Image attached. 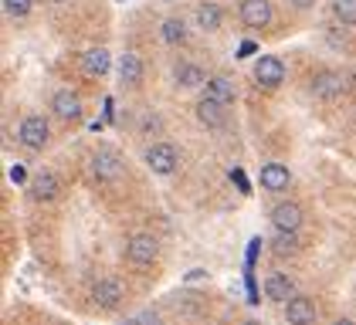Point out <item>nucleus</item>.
<instances>
[{
    "label": "nucleus",
    "mask_w": 356,
    "mask_h": 325,
    "mask_svg": "<svg viewBox=\"0 0 356 325\" xmlns=\"http://www.w3.org/2000/svg\"><path fill=\"white\" fill-rule=\"evenodd\" d=\"M88 166H92V176H95L99 183H119V180L126 176V162H122V156H119L112 146H99V149L92 153Z\"/></svg>",
    "instance_id": "1"
},
{
    "label": "nucleus",
    "mask_w": 356,
    "mask_h": 325,
    "mask_svg": "<svg viewBox=\"0 0 356 325\" xmlns=\"http://www.w3.org/2000/svg\"><path fill=\"white\" fill-rule=\"evenodd\" d=\"M143 162H146L153 173L170 176V173L180 169V153H177V146H170V142H153V146L143 153Z\"/></svg>",
    "instance_id": "2"
},
{
    "label": "nucleus",
    "mask_w": 356,
    "mask_h": 325,
    "mask_svg": "<svg viewBox=\"0 0 356 325\" xmlns=\"http://www.w3.org/2000/svg\"><path fill=\"white\" fill-rule=\"evenodd\" d=\"M17 139H21V146L24 149H44L48 146V139H51V126H48V119L44 115H28L24 122H21V129H17Z\"/></svg>",
    "instance_id": "3"
},
{
    "label": "nucleus",
    "mask_w": 356,
    "mask_h": 325,
    "mask_svg": "<svg viewBox=\"0 0 356 325\" xmlns=\"http://www.w3.org/2000/svg\"><path fill=\"white\" fill-rule=\"evenodd\" d=\"M126 258L136 268H149L160 258V241L153 234H136V238H129V244H126Z\"/></svg>",
    "instance_id": "4"
},
{
    "label": "nucleus",
    "mask_w": 356,
    "mask_h": 325,
    "mask_svg": "<svg viewBox=\"0 0 356 325\" xmlns=\"http://www.w3.org/2000/svg\"><path fill=\"white\" fill-rule=\"evenodd\" d=\"M312 95L323 99V102H336L346 95V75L343 72H319L312 78Z\"/></svg>",
    "instance_id": "5"
},
{
    "label": "nucleus",
    "mask_w": 356,
    "mask_h": 325,
    "mask_svg": "<svg viewBox=\"0 0 356 325\" xmlns=\"http://www.w3.org/2000/svg\"><path fill=\"white\" fill-rule=\"evenodd\" d=\"M254 81H258L261 88H278V85L285 81V65H282V58L261 54V58L254 61Z\"/></svg>",
    "instance_id": "6"
},
{
    "label": "nucleus",
    "mask_w": 356,
    "mask_h": 325,
    "mask_svg": "<svg viewBox=\"0 0 356 325\" xmlns=\"http://www.w3.org/2000/svg\"><path fill=\"white\" fill-rule=\"evenodd\" d=\"M197 122L200 126H207V129H224L227 126V112H224V102L218 99H211V95H204V99H197Z\"/></svg>",
    "instance_id": "7"
},
{
    "label": "nucleus",
    "mask_w": 356,
    "mask_h": 325,
    "mask_svg": "<svg viewBox=\"0 0 356 325\" xmlns=\"http://www.w3.org/2000/svg\"><path fill=\"white\" fill-rule=\"evenodd\" d=\"M92 298H95V305L99 308H106V312H112V308H119L122 305V298H126V288L115 281V278H102L95 288H92Z\"/></svg>",
    "instance_id": "8"
},
{
    "label": "nucleus",
    "mask_w": 356,
    "mask_h": 325,
    "mask_svg": "<svg viewBox=\"0 0 356 325\" xmlns=\"http://www.w3.org/2000/svg\"><path fill=\"white\" fill-rule=\"evenodd\" d=\"M296 295H299V292H296V281H292L289 274H278V271H275V274L265 278V298H268V301L285 305L289 298H296Z\"/></svg>",
    "instance_id": "9"
},
{
    "label": "nucleus",
    "mask_w": 356,
    "mask_h": 325,
    "mask_svg": "<svg viewBox=\"0 0 356 325\" xmlns=\"http://www.w3.org/2000/svg\"><path fill=\"white\" fill-rule=\"evenodd\" d=\"M241 21L248 27L272 24V0H241Z\"/></svg>",
    "instance_id": "10"
},
{
    "label": "nucleus",
    "mask_w": 356,
    "mask_h": 325,
    "mask_svg": "<svg viewBox=\"0 0 356 325\" xmlns=\"http://www.w3.org/2000/svg\"><path fill=\"white\" fill-rule=\"evenodd\" d=\"M51 108H55V115L61 122H75V119L82 115V99H79L72 88H61L55 99H51Z\"/></svg>",
    "instance_id": "11"
},
{
    "label": "nucleus",
    "mask_w": 356,
    "mask_h": 325,
    "mask_svg": "<svg viewBox=\"0 0 356 325\" xmlns=\"http://www.w3.org/2000/svg\"><path fill=\"white\" fill-rule=\"evenodd\" d=\"M272 227L275 231H299L302 227V207L299 203H292V200L278 203V207L272 210Z\"/></svg>",
    "instance_id": "12"
},
{
    "label": "nucleus",
    "mask_w": 356,
    "mask_h": 325,
    "mask_svg": "<svg viewBox=\"0 0 356 325\" xmlns=\"http://www.w3.org/2000/svg\"><path fill=\"white\" fill-rule=\"evenodd\" d=\"M112 68V54L106 48H88L82 54V72L88 78H102V75H109Z\"/></svg>",
    "instance_id": "13"
},
{
    "label": "nucleus",
    "mask_w": 356,
    "mask_h": 325,
    "mask_svg": "<svg viewBox=\"0 0 356 325\" xmlns=\"http://www.w3.org/2000/svg\"><path fill=\"white\" fill-rule=\"evenodd\" d=\"M316 305H312V298H305V295H296V298H289L285 301V319L292 325H302V322H316Z\"/></svg>",
    "instance_id": "14"
},
{
    "label": "nucleus",
    "mask_w": 356,
    "mask_h": 325,
    "mask_svg": "<svg viewBox=\"0 0 356 325\" xmlns=\"http://www.w3.org/2000/svg\"><path fill=\"white\" fill-rule=\"evenodd\" d=\"M289 183H292L289 166H282V162H265V166H261V187L268 190V193L289 190Z\"/></svg>",
    "instance_id": "15"
},
{
    "label": "nucleus",
    "mask_w": 356,
    "mask_h": 325,
    "mask_svg": "<svg viewBox=\"0 0 356 325\" xmlns=\"http://www.w3.org/2000/svg\"><path fill=\"white\" fill-rule=\"evenodd\" d=\"M58 190H61V180H58L51 169L34 173V180H31V193H34V200H55Z\"/></svg>",
    "instance_id": "16"
},
{
    "label": "nucleus",
    "mask_w": 356,
    "mask_h": 325,
    "mask_svg": "<svg viewBox=\"0 0 356 325\" xmlns=\"http://www.w3.org/2000/svg\"><path fill=\"white\" fill-rule=\"evenodd\" d=\"M173 78H177L180 88H200V85H207V72H204L200 65L184 61V65H177V68H173Z\"/></svg>",
    "instance_id": "17"
},
{
    "label": "nucleus",
    "mask_w": 356,
    "mask_h": 325,
    "mask_svg": "<svg viewBox=\"0 0 356 325\" xmlns=\"http://www.w3.org/2000/svg\"><path fill=\"white\" fill-rule=\"evenodd\" d=\"M207 95H211V99H218V102H224V106H231V102L238 99L234 81L227 78V75H211V78H207Z\"/></svg>",
    "instance_id": "18"
},
{
    "label": "nucleus",
    "mask_w": 356,
    "mask_h": 325,
    "mask_svg": "<svg viewBox=\"0 0 356 325\" xmlns=\"http://www.w3.org/2000/svg\"><path fill=\"white\" fill-rule=\"evenodd\" d=\"M193 21L200 31H218L220 21H224V10H220L218 3H200L197 10H193Z\"/></svg>",
    "instance_id": "19"
},
{
    "label": "nucleus",
    "mask_w": 356,
    "mask_h": 325,
    "mask_svg": "<svg viewBox=\"0 0 356 325\" xmlns=\"http://www.w3.org/2000/svg\"><path fill=\"white\" fill-rule=\"evenodd\" d=\"M119 78L126 81V85H139L143 81V61H139V54L126 51L119 58Z\"/></svg>",
    "instance_id": "20"
},
{
    "label": "nucleus",
    "mask_w": 356,
    "mask_h": 325,
    "mask_svg": "<svg viewBox=\"0 0 356 325\" xmlns=\"http://www.w3.org/2000/svg\"><path fill=\"white\" fill-rule=\"evenodd\" d=\"M272 247H275V254H296L299 251V231H275V238H272Z\"/></svg>",
    "instance_id": "21"
},
{
    "label": "nucleus",
    "mask_w": 356,
    "mask_h": 325,
    "mask_svg": "<svg viewBox=\"0 0 356 325\" xmlns=\"http://www.w3.org/2000/svg\"><path fill=\"white\" fill-rule=\"evenodd\" d=\"M163 41H166V44H173V48L187 44V24H184L180 17H170V21H163Z\"/></svg>",
    "instance_id": "22"
},
{
    "label": "nucleus",
    "mask_w": 356,
    "mask_h": 325,
    "mask_svg": "<svg viewBox=\"0 0 356 325\" xmlns=\"http://www.w3.org/2000/svg\"><path fill=\"white\" fill-rule=\"evenodd\" d=\"M332 17L343 27H356V0H332Z\"/></svg>",
    "instance_id": "23"
},
{
    "label": "nucleus",
    "mask_w": 356,
    "mask_h": 325,
    "mask_svg": "<svg viewBox=\"0 0 356 325\" xmlns=\"http://www.w3.org/2000/svg\"><path fill=\"white\" fill-rule=\"evenodd\" d=\"M7 17H28L31 14V0H3Z\"/></svg>",
    "instance_id": "24"
},
{
    "label": "nucleus",
    "mask_w": 356,
    "mask_h": 325,
    "mask_svg": "<svg viewBox=\"0 0 356 325\" xmlns=\"http://www.w3.org/2000/svg\"><path fill=\"white\" fill-rule=\"evenodd\" d=\"M149 129H163V122H160V115H153V112H143V133L149 135Z\"/></svg>",
    "instance_id": "25"
},
{
    "label": "nucleus",
    "mask_w": 356,
    "mask_h": 325,
    "mask_svg": "<svg viewBox=\"0 0 356 325\" xmlns=\"http://www.w3.org/2000/svg\"><path fill=\"white\" fill-rule=\"evenodd\" d=\"M231 180H234V183L241 187V193H251V190H248V180H245V173H241V169H234V173H231Z\"/></svg>",
    "instance_id": "26"
},
{
    "label": "nucleus",
    "mask_w": 356,
    "mask_h": 325,
    "mask_svg": "<svg viewBox=\"0 0 356 325\" xmlns=\"http://www.w3.org/2000/svg\"><path fill=\"white\" fill-rule=\"evenodd\" d=\"M10 180H14V183H24V180H28L24 166H14V169H10Z\"/></svg>",
    "instance_id": "27"
},
{
    "label": "nucleus",
    "mask_w": 356,
    "mask_h": 325,
    "mask_svg": "<svg viewBox=\"0 0 356 325\" xmlns=\"http://www.w3.org/2000/svg\"><path fill=\"white\" fill-rule=\"evenodd\" d=\"M156 319H160L156 312H139V315H136V322H153V325H156Z\"/></svg>",
    "instance_id": "28"
},
{
    "label": "nucleus",
    "mask_w": 356,
    "mask_h": 325,
    "mask_svg": "<svg viewBox=\"0 0 356 325\" xmlns=\"http://www.w3.org/2000/svg\"><path fill=\"white\" fill-rule=\"evenodd\" d=\"M289 3H292V7H299V10H305V7H312L316 0H289Z\"/></svg>",
    "instance_id": "29"
},
{
    "label": "nucleus",
    "mask_w": 356,
    "mask_h": 325,
    "mask_svg": "<svg viewBox=\"0 0 356 325\" xmlns=\"http://www.w3.org/2000/svg\"><path fill=\"white\" fill-rule=\"evenodd\" d=\"M51 3H68V0H51Z\"/></svg>",
    "instance_id": "30"
}]
</instances>
